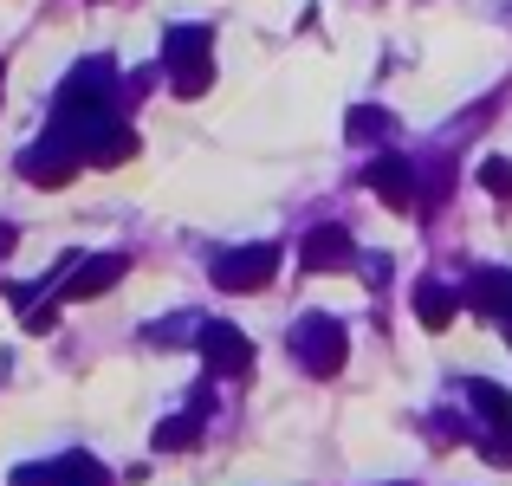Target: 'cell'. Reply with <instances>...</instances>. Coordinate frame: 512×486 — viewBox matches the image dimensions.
Masks as SVG:
<instances>
[{
  "instance_id": "obj_1",
  "label": "cell",
  "mask_w": 512,
  "mask_h": 486,
  "mask_svg": "<svg viewBox=\"0 0 512 486\" xmlns=\"http://www.w3.org/2000/svg\"><path fill=\"white\" fill-rule=\"evenodd\" d=\"M214 39L201 33V26H175L169 33V85H175V98H201V91L214 85Z\"/></svg>"
},
{
  "instance_id": "obj_2",
  "label": "cell",
  "mask_w": 512,
  "mask_h": 486,
  "mask_svg": "<svg viewBox=\"0 0 512 486\" xmlns=\"http://www.w3.org/2000/svg\"><path fill=\"white\" fill-rule=\"evenodd\" d=\"M292 350H299L305 370H318V376H338L344 370V331L331 318H305L299 331H292Z\"/></svg>"
},
{
  "instance_id": "obj_3",
  "label": "cell",
  "mask_w": 512,
  "mask_h": 486,
  "mask_svg": "<svg viewBox=\"0 0 512 486\" xmlns=\"http://www.w3.org/2000/svg\"><path fill=\"white\" fill-rule=\"evenodd\" d=\"M273 273H279V247H240V253H227V260L214 266V286L221 292H253Z\"/></svg>"
},
{
  "instance_id": "obj_4",
  "label": "cell",
  "mask_w": 512,
  "mask_h": 486,
  "mask_svg": "<svg viewBox=\"0 0 512 486\" xmlns=\"http://www.w3.org/2000/svg\"><path fill=\"white\" fill-rule=\"evenodd\" d=\"M104 91H111V65L91 59V65H78L72 85L59 91V111H65V117H85V111H98V104H104Z\"/></svg>"
},
{
  "instance_id": "obj_5",
  "label": "cell",
  "mask_w": 512,
  "mask_h": 486,
  "mask_svg": "<svg viewBox=\"0 0 512 486\" xmlns=\"http://www.w3.org/2000/svg\"><path fill=\"white\" fill-rule=\"evenodd\" d=\"M201 357L214 363V370H227V376H240L253 363V350H247V337L234 331V324H201Z\"/></svg>"
},
{
  "instance_id": "obj_6",
  "label": "cell",
  "mask_w": 512,
  "mask_h": 486,
  "mask_svg": "<svg viewBox=\"0 0 512 486\" xmlns=\"http://www.w3.org/2000/svg\"><path fill=\"white\" fill-rule=\"evenodd\" d=\"M78 156L98 162V169H117V162L137 156V137H130L124 124H91V130H85V143H78Z\"/></svg>"
},
{
  "instance_id": "obj_7",
  "label": "cell",
  "mask_w": 512,
  "mask_h": 486,
  "mask_svg": "<svg viewBox=\"0 0 512 486\" xmlns=\"http://www.w3.org/2000/svg\"><path fill=\"white\" fill-rule=\"evenodd\" d=\"M26 182H39V188H59V182H72V150H59V143H39V150H26Z\"/></svg>"
},
{
  "instance_id": "obj_8",
  "label": "cell",
  "mask_w": 512,
  "mask_h": 486,
  "mask_svg": "<svg viewBox=\"0 0 512 486\" xmlns=\"http://www.w3.org/2000/svg\"><path fill=\"white\" fill-rule=\"evenodd\" d=\"M305 266H318V273L350 266V234H344V227H318V234H305Z\"/></svg>"
},
{
  "instance_id": "obj_9",
  "label": "cell",
  "mask_w": 512,
  "mask_h": 486,
  "mask_svg": "<svg viewBox=\"0 0 512 486\" xmlns=\"http://www.w3.org/2000/svg\"><path fill=\"white\" fill-rule=\"evenodd\" d=\"M370 188L389 201V208H409V201H415V175L402 169V162H376V169H370Z\"/></svg>"
},
{
  "instance_id": "obj_10",
  "label": "cell",
  "mask_w": 512,
  "mask_h": 486,
  "mask_svg": "<svg viewBox=\"0 0 512 486\" xmlns=\"http://www.w3.org/2000/svg\"><path fill=\"white\" fill-rule=\"evenodd\" d=\"M117 279H124V260H85L72 273V286H65V299H91V292L117 286Z\"/></svg>"
},
{
  "instance_id": "obj_11",
  "label": "cell",
  "mask_w": 512,
  "mask_h": 486,
  "mask_svg": "<svg viewBox=\"0 0 512 486\" xmlns=\"http://www.w3.org/2000/svg\"><path fill=\"white\" fill-rule=\"evenodd\" d=\"M467 396L480 402V415H487L493 428H506V422H512V402H506V389H500V383H467Z\"/></svg>"
},
{
  "instance_id": "obj_12",
  "label": "cell",
  "mask_w": 512,
  "mask_h": 486,
  "mask_svg": "<svg viewBox=\"0 0 512 486\" xmlns=\"http://www.w3.org/2000/svg\"><path fill=\"white\" fill-rule=\"evenodd\" d=\"M506 299H512V286H506L500 273H487V279L474 286V305H480V312H506Z\"/></svg>"
},
{
  "instance_id": "obj_13",
  "label": "cell",
  "mask_w": 512,
  "mask_h": 486,
  "mask_svg": "<svg viewBox=\"0 0 512 486\" xmlns=\"http://www.w3.org/2000/svg\"><path fill=\"white\" fill-rule=\"evenodd\" d=\"M480 188H487V195H512V169H506V162L500 156H487V162H480Z\"/></svg>"
},
{
  "instance_id": "obj_14",
  "label": "cell",
  "mask_w": 512,
  "mask_h": 486,
  "mask_svg": "<svg viewBox=\"0 0 512 486\" xmlns=\"http://www.w3.org/2000/svg\"><path fill=\"white\" fill-rule=\"evenodd\" d=\"M448 318H454V299H448V292H422V324H428V331H441Z\"/></svg>"
},
{
  "instance_id": "obj_15",
  "label": "cell",
  "mask_w": 512,
  "mask_h": 486,
  "mask_svg": "<svg viewBox=\"0 0 512 486\" xmlns=\"http://www.w3.org/2000/svg\"><path fill=\"white\" fill-rule=\"evenodd\" d=\"M188 441H195V422H169V428H156V448H188Z\"/></svg>"
}]
</instances>
